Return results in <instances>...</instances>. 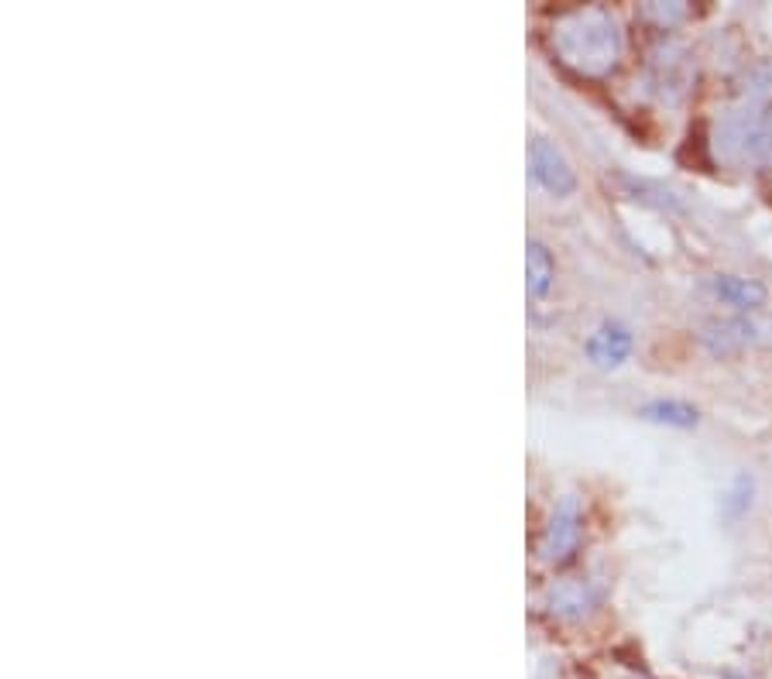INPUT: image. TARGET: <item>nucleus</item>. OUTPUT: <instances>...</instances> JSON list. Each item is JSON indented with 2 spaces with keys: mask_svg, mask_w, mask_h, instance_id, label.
Returning a JSON list of instances; mask_svg holds the SVG:
<instances>
[{
  "mask_svg": "<svg viewBox=\"0 0 772 679\" xmlns=\"http://www.w3.org/2000/svg\"><path fill=\"white\" fill-rule=\"evenodd\" d=\"M553 49L564 65H570L581 76L605 79L618 70L621 52H625V38H621L618 17L608 8L591 4L556 17Z\"/></svg>",
  "mask_w": 772,
  "mask_h": 679,
  "instance_id": "1",
  "label": "nucleus"
},
{
  "mask_svg": "<svg viewBox=\"0 0 772 679\" xmlns=\"http://www.w3.org/2000/svg\"><path fill=\"white\" fill-rule=\"evenodd\" d=\"M714 144L735 165L772 168V79L745 86V93L721 114Z\"/></svg>",
  "mask_w": 772,
  "mask_h": 679,
  "instance_id": "2",
  "label": "nucleus"
},
{
  "mask_svg": "<svg viewBox=\"0 0 772 679\" xmlns=\"http://www.w3.org/2000/svg\"><path fill=\"white\" fill-rule=\"evenodd\" d=\"M584 536V512H581V498L577 494H564L556 501V508L543 529L540 539V559L549 566H564L567 559H573L577 545H581Z\"/></svg>",
  "mask_w": 772,
  "mask_h": 679,
  "instance_id": "3",
  "label": "nucleus"
},
{
  "mask_svg": "<svg viewBox=\"0 0 772 679\" xmlns=\"http://www.w3.org/2000/svg\"><path fill=\"white\" fill-rule=\"evenodd\" d=\"M529 165H532V179L540 183L546 192L553 196H570L577 189V172L567 162V155L556 148L549 138H532L529 144Z\"/></svg>",
  "mask_w": 772,
  "mask_h": 679,
  "instance_id": "4",
  "label": "nucleus"
},
{
  "mask_svg": "<svg viewBox=\"0 0 772 679\" xmlns=\"http://www.w3.org/2000/svg\"><path fill=\"white\" fill-rule=\"evenodd\" d=\"M704 289L721 305H727V310H735L742 316L759 313L769 299L765 285L759 278H745V275H711V278H704Z\"/></svg>",
  "mask_w": 772,
  "mask_h": 679,
  "instance_id": "5",
  "label": "nucleus"
},
{
  "mask_svg": "<svg viewBox=\"0 0 772 679\" xmlns=\"http://www.w3.org/2000/svg\"><path fill=\"white\" fill-rule=\"evenodd\" d=\"M704 343L711 350H732V347H752V343H772V323H759V319H727V323H711L704 330Z\"/></svg>",
  "mask_w": 772,
  "mask_h": 679,
  "instance_id": "6",
  "label": "nucleus"
},
{
  "mask_svg": "<svg viewBox=\"0 0 772 679\" xmlns=\"http://www.w3.org/2000/svg\"><path fill=\"white\" fill-rule=\"evenodd\" d=\"M629 354H632V334H629V326H621V323L608 319L587 337V357L605 370L621 367L629 361Z\"/></svg>",
  "mask_w": 772,
  "mask_h": 679,
  "instance_id": "7",
  "label": "nucleus"
},
{
  "mask_svg": "<svg viewBox=\"0 0 772 679\" xmlns=\"http://www.w3.org/2000/svg\"><path fill=\"white\" fill-rule=\"evenodd\" d=\"M553 275H556V265H553V254L546 244L540 240H529L526 248V285H529V296L532 299H543L553 285Z\"/></svg>",
  "mask_w": 772,
  "mask_h": 679,
  "instance_id": "8",
  "label": "nucleus"
},
{
  "mask_svg": "<svg viewBox=\"0 0 772 679\" xmlns=\"http://www.w3.org/2000/svg\"><path fill=\"white\" fill-rule=\"evenodd\" d=\"M642 419H649L656 426H673V429H694L697 426V408L686 405V402H676V399H656L649 405H642Z\"/></svg>",
  "mask_w": 772,
  "mask_h": 679,
  "instance_id": "9",
  "label": "nucleus"
},
{
  "mask_svg": "<svg viewBox=\"0 0 772 679\" xmlns=\"http://www.w3.org/2000/svg\"><path fill=\"white\" fill-rule=\"evenodd\" d=\"M591 604H594V594L584 580L560 583L553 590V611H560V615H584Z\"/></svg>",
  "mask_w": 772,
  "mask_h": 679,
  "instance_id": "10",
  "label": "nucleus"
},
{
  "mask_svg": "<svg viewBox=\"0 0 772 679\" xmlns=\"http://www.w3.org/2000/svg\"><path fill=\"white\" fill-rule=\"evenodd\" d=\"M748 505H752V480L738 477V480H735V491L727 494V501H724V508H727V515H742Z\"/></svg>",
  "mask_w": 772,
  "mask_h": 679,
  "instance_id": "11",
  "label": "nucleus"
}]
</instances>
